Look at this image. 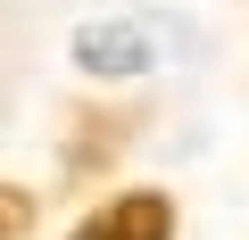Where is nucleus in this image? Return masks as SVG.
Segmentation results:
<instances>
[{
	"instance_id": "1",
	"label": "nucleus",
	"mask_w": 249,
	"mask_h": 240,
	"mask_svg": "<svg viewBox=\"0 0 249 240\" xmlns=\"http://www.w3.org/2000/svg\"><path fill=\"white\" fill-rule=\"evenodd\" d=\"M67 240H175V199L166 191H116L100 215H83Z\"/></svg>"
}]
</instances>
